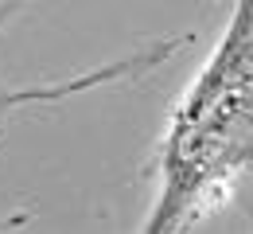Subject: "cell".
<instances>
[{
    "label": "cell",
    "instance_id": "6da1fadb",
    "mask_svg": "<svg viewBox=\"0 0 253 234\" xmlns=\"http://www.w3.org/2000/svg\"><path fill=\"white\" fill-rule=\"evenodd\" d=\"M246 137H253V0L238 4L234 24L214 51V63L203 70L175 121L168 156L171 187L152 223L156 231L187 207L191 187L199 191L203 184H211L207 176L242 152Z\"/></svg>",
    "mask_w": 253,
    "mask_h": 234
}]
</instances>
